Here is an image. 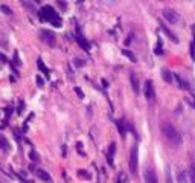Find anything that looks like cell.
I'll return each mask as SVG.
<instances>
[{"label":"cell","instance_id":"cell-30","mask_svg":"<svg viewBox=\"0 0 195 183\" xmlns=\"http://www.w3.org/2000/svg\"><path fill=\"white\" fill-rule=\"evenodd\" d=\"M75 64H76V66H79V67H81V66H84V63H82V60H75Z\"/></svg>","mask_w":195,"mask_h":183},{"label":"cell","instance_id":"cell-9","mask_svg":"<svg viewBox=\"0 0 195 183\" xmlns=\"http://www.w3.org/2000/svg\"><path fill=\"white\" fill-rule=\"evenodd\" d=\"M130 81H131V87L133 90H134V93H139V90H140V86H139V78L134 72H131L130 73Z\"/></svg>","mask_w":195,"mask_h":183},{"label":"cell","instance_id":"cell-29","mask_svg":"<svg viewBox=\"0 0 195 183\" xmlns=\"http://www.w3.org/2000/svg\"><path fill=\"white\" fill-rule=\"evenodd\" d=\"M14 64H15V66H20V60H19V53H14Z\"/></svg>","mask_w":195,"mask_h":183},{"label":"cell","instance_id":"cell-11","mask_svg":"<svg viewBox=\"0 0 195 183\" xmlns=\"http://www.w3.org/2000/svg\"><path fill=\"white\" fill-rule=\"evenodd\" d=\"M76 41H78V44L81 46L84 50H90V43H88V41H87L79 32H78V35H76Z\"/></svg>","mask_w":195,"mask_h":183},{"label":"cell","instance_id":"cell-26","mask_svg":"<svg viewBox=\"0 0 195 183\" xmlns=\"http://www.w3.org/2000/svg\"><path fill=\"white\" fill-rule=\"evenodd\" d=\"M35 81H37V84H38V87H44V79L40 76V75H37V78H35Z\"/></svg>","mask_w":195,"mask_h":183},{"label":"cell","instance_id":"cell-1","mask_svg":"<svg viewBox=\"0 0 195 183\" xmlns=\"http://www.w3.org/2000/svg\"><path fill=\"white\" fill-rule=\"evenodd\" d=\"M162 133L166 137V140H169L174 146H180L183 139H181V134L179 133V130L169 122H165L162 124Z\"/></svg>","mask_w":195,"mask_h":183},{"label":"cell","instance_id":"cell-10","mask_svg":"<svg viewBox=\"0 0 195 183\" xmlns=\"http://www.w3.org/2000/svg\"><path fill=\"white\" fill-rule=\"evenodd\" d=\"M127 122L123 121V119H119V121H116V127H118V130H119V134H120V137L123 139L125 137V134H127Z\"/></svg>","mask_w":195,"mask_h":183},{"label":"cell","instance_id":"cell-16","mask_svg":"<svg viewBox=\"0 0 195 183\" xmlns=\"http://www.w3.org/2000/svg\"><path fill=\"white\" fill-rule=\"evenodd\" d=\"M0 148H2L3 151H6V153L9 151V142H8L3 136H0Z\"/></svg>","mask_w":195,"mask_h":183},{"label":"cell","instance_id":"cell-31","mask_svg":"<svg viewBox=\"0 0 195 183\" xmlns=\"http://www.w3.org/2000/svg\"><path fill=\"white\" fill-rule=\"evenodd\" d=\"M19 113H22L23 112V101H20V104H19V110H17Z\"/></svg>","mask_w":195,"mask_h":183},{"label":"cell","instance_id":"cell-8","mask_svg":"<svg viewBox=\"0 0 195 183\" xmlns=\"http://www.w3.org/2000/svg\"><path fill=\"white\" fill-rule=\"evenodd\" d=\"M160 29L166 34V37H168V38H169L172 43H179V38H177V37H175V34L169 29V27H166V24H163V23H160Z\"/></svg>","mask_w":195,"mask_h":183},{"label":"cell","instance_id":"cell-2","mask_svg":"<svg viewBox=\"0 0 195 183\" xmlns=\"http://www.w3.org/2000/svg\"><path fill=\"white\" fill-rule=\"evenodd\" d=\"M38 15H40V18H41L43 22H49V23L54 24L55 27H60L61 23H63V22H61V18H60V15H58V12L52 6H49V5L43 6L40 9Z\"/></svg>","mask_w":195,"mask_h":183},{"label":"cell","instance_id":"cell-4","mask_svg":"<svg viewBox=\"0 0 195 183\" xmlns=\"http://www.w3.org/2000/svg\"><path fill=\"white\" fill-rule=\"evenodd\" d=\"M143 95L145 98L151 102V101H154L156 98V92H154V84H153V81L151 79H146L145 81V86H143Z\"/></svg>","mask_w":195,"mask_h":183},{"label":"cell","instance_id":"cell-7","mask_svg":"<svg viewBox=\"0 0 195 183\" xmlns=\"http://www.w3.org/2000/svg\"><path fill=\"white\" fill-rule=\"evenodd\" d=\"M145 182L146 183H158L157 180V176H156V171L153 168H148L145 171Z\"/></svg>","mask_w":195,"mask_h":183},{"label":"cell","instance_id":"cell-21","mask_svg":"<svg viewBox=\"0 0 195 183\" xmlns=\"http://www.w3.org/2000/svg\"><path fill=\"white\" fill-rule=\"evenodd\" d=\"M189 52H191V57H192V60H195V38L191 41V44H189Z\"/></svg>","mask_w":195,"mask_h":183},{"label":"cell","instance_id":"cell-22","mask_svg":"<svg viewBox=\"0 0 195 183\" xmlns=\"http://www.w3.org/2000/svg\"><path fill=\"white\" fill-rule=\"evenodd\" d=\"M0 11H2L3 14H6V15H11V14H12L11 8H8L6 5H2V6H0Z\"/></svg>","mask_w":195,"mask_h":183},{"label":"cell","instance_id":"cell-25","mask_svg":"<svg viewBox=\"0 0 195 183\" xmlns=\"http://www.w3.org/2000/svg\"><path fill=\"white\" fill-rule=\"evenodd\" d=\"M29 157H31V160H32V162H38V160H40V159H38V154L35 153L34 150L29 153Z\"/></svg>","mask_w":195,"mask_h":183},{"label":"cell","instance_id":"cell-27","mask_svg":"<svg viewBox=\"0 0 195 183\" xmlns=\"http://www.w3.org/2000/svg\"><path fill=\"white\" fill-rule=\"evenodd\" d=\"M75 93H76V95H78L79 98H81V99L84 98V93H82V90L79 89V87H75Z\"/></svg>","mask_w":195,"mask_h":183},{"label":"cell","instance_id":"cell-12","mask_svg":"<svg viewBox=\"0 0 195 183\" xmlns=\"http://www.w3.org/2000/svg\"><path fill=\"white\" fill-rule=\"evenodd\" d=\"M114 153H116V143H111V145H110V148H108V153H107V162H108L110 166H113Z\"/></svg>","mask_w":195,"mask_h":183},{"label":"cell","instance_id":"cell-6","mask_svg":"<svg viewBox=\"0 0 195 183\" xmlns=\"http://www.w3.org/2000/svg\"><path fill=\"white\" fill-rule=\"evenodd\" d=\"M40 38L46 43V44H49V46H54L55 44V34L52 32V31H47V29L40 31Z\"/></svg>","mask_w":195,"mask_h":183},{"label":"cell","instance_id":"cell-24","mask_svg":"<svg viewBox=\"0 0 195 183\" xmlns=\"http://www.w3.org/2000/svg\"><path fill=\"white\" fill-rule=\"evenodd\" d=\"M154 52H156L157 55H162V53H163V50H162V41H160V40H158V41H157V46H156V49H154Z\"/></svg>","mask_w":195,"mask_h":183},{"label":"cell","instance_id":"cell-14","mask_svg":"<svg viewBox=\"0 0 195 183\" xmlns=\"http://www.w3.org/2000/svg\"><path fill=\"white\" fill-rule=\"evenodd\" d=\"M35 172H37V176H38L41 180H44L46 183H52V177H50L49 174H47L46 171H44V169H37Z\"/></svg>","mask_w":195,"mask_h":183},{"label":"cell","instance_id":"cell-5","mask_svg":"<svg viewBox=\"0 0 195 183\" xmlns=\"http://www.w3.org/2000/svg\"><path fill=\"white\" fill-rule=\"evenodd\" d=\"M163 17L166 18V22H169L171 24L179 23V20H180L179 12H175L174 9H171V8H166V9H163Z\"/></svg>","mask_w":195,"mask_h":183},{"label":"cell","instance_id":"cell-23","mask_svg":"<svg viewBox=\"0 0 195 183\" xmlns=\"http://www.w3.org/2000/svg\"><path fill=\"white\" fill-rule=\"evenodd\" d=\"M78 176L82 177V179H90V174H88L85 169H79V171H78Z\"/></svg>","mask_w":195,"mask_h":183},{"label":"cell","instance_id":"cell-20","mask_svg":"<svg viewBox=\"0 0 195 183\" xmlns=\"http://www.w3.org/2000/svg\"><path fill=\"white\" fill-rule=\"evenodd\" d=\"M186 102H188L192 108H195V95H189V96H186Z\"/></svg>","mask_w":195,"mask_h":183},{"label":"cell","instance_id":"cell-3","mask_svg":"<svg viewBox=\"0 0 195 183\" xmlns=\"http://www.w3.org/2000/svg\"><path fill=\"white\" fill-rule=\"evenodd\" d=\"M130 171L133 174L137 172V168H139V148L137 145H134L131 148V153H130Z\"/></svg>","mask_w":195,"mask_h":183},{"label":"cell","instance_id":"cell-18","mask_svg":"<svg viewBox=\"0 0 195 183\" xmlns=\"http://www.w3.org/2000/svg\"><path fill=\"white\" fill-rule=\"evenodd\" d=\"M122 53L125 55L127 58H130L133 63H136V57H134V53H133V52H130L128 49H122Z\"/></svg>","mask_w":195,"mask_h":183},{"label":"cell","instance_id":"cell-33","mask_svg":"<svg viewBox=\"0 0 195 183\" xmlns=\"http://www.w3.org/2000/svg\"><path fill=\"white\" fill-rule=\"evenodd\" d=\"M119 183H122V179H120V180H119Z\"/></svg>","mask_w":195,"mask_h":183},{"label":"cell","instance_id":"cell-32","mask_svg":"<svg viewBox=\"0 0 195 183\" xmlns=\"http://www.w3.org/2000/svg\"><path fill=\"white\" fill-rule=\"evenodd\" d=\"M34 2H37V3H38V2H40V0H34Z\"/></svg>","mask_w":195,"mask_h":183},{"label":"cell","instance_id":"cell-19","mask_svg":"<svg viewBox=\"0 0 195 183\" xmlns=\"http://www.w3.org/2000/svg\"><path fill=\"white\" fill-rule=\"evenodd\" d=\"M189 174H191V183H195V162H192V163H191Z\"/></svg>","mask_w":195,"mask_h":183},{"label":"cell","instance_id":"cell-17","mask_svg":"<svg viewBox=\"0 0 195 183\" xmlns=\"http://www.w3.org/2000/svg\"><path fill=\"white\" fill-rule=\"evenodd\" d=\"M162 78H163L166 82H172V75H171V72L166 70V69L162 70Z\"/></svg>","mask_w":195,"mask_h":183},{"label":"cell","instance_id":"cell-13","mask_svg":"<svg viewBox=\"0 0 195 183\" xmlns=\"http://www.w3.org/2000/svg\"><path fill=\"white\" fill-rule=\"evenodd\" d=\"M175 79H177V84H179V87L180 89H183V90H188V89H191V86H189V82L188 81H184L179 73L175 75Z\"/></svg>","mask_w":195,"mask_h":183},{"label":"cell","instance_id":"cell-15","mask_svg":"<svg viewBox=\"0 0 195 183\" xmlns=\"http://www.w3.org/2000/svg\"><path fill=\"white\" fill-rule=\"evenodd\" d=\"M37 66H38V69L44 73V75H46V76L49 78V69L43 64V60H41V58H38V60H37Z\"/></svg>","mask_w":195,"mask_h":183},{"label":"cell","instance_id":"cell-28","mask_svg":"<svg viewBox=\"0 0 195 183\" xmlns=\"http://www.w3.org/2000/svg\"><path fill=\"white\" fill-rule=\"evenodd\" d=\"M179 182H180V183H186V176H184V172H180V174H179Z\"/></svg>","mask_w":195,"mask_h":183}]
</instances>
